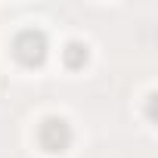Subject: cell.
<instances>
[{
    "mask_svg": "<svg viewBox=\"0 0 158 158\" xmlns=\"http://www.w3.org/2000/svg\"><path fill=\"white\" fill-rule=\"evenodd\" d=\"M62 59H65V65H68L71 71H77V68H84V65H87L90 50H87V44H81V40H68L65 50H62Z\"/></svg>",
    "mask_w": 158,
    "mask_h": 158,
    "instance_id": "3",
    "label": "cell"
},
{
    "mask_svg": "<svg viewBox=\"0 0 158 158\" xmlns=\"http://www.w3.org/2000/svg\"><path fill=\"white\" fill-rule=\"evenodd\" d=\"M47 50H50V40L40 28H22L13 40V56L25 65V68H37L47 62Z\"/></svg>",
    "mask_w": 158,
    "mask_h": 158,
    "instance_id": "1",
    "label": "cell"
},
{
    "mask_svg": "<svg viewBox=\"0 0 158 158\" xmlns=\"http://www.w3.org/2000/svg\"><path fill=\"white\" fill-rule=\"evenodd\" d=\"M37 143L47 152H65L71 146V127H68V121L65 118H56V115L44 118L40 127H37Z\"/></svg>",
    "mask_w": 158,
    "mask_h": 158,
    "instance_id": "2",
    "label": "cell"
}]
</instances>
